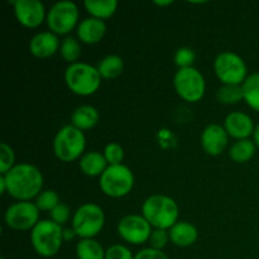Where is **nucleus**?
Returning a JSON list of instances; mask_svg holds the SVG:
<instances>
[{
	"label": "nucleus",
	"instance_id": "obj_34",
	"mask_svg": "<svg viewBox=\"0 0 259 259\" xmlns=\"http://www.w3.org/2000/svg\"><path fill=\"white\" fill-rule=\"evenodd\" d=\"M105 259H134V255L125 245L114 244L106 249Z\"/></svg>",
	"mask_w": 259,
	"mask_h": 259
},
{
	"label": "nucleus",
	"instance_id": "obj_8",
	"mask_svg": "<svg viewBox=\"0 0 259 259\" xmlns=\"http://www.w3.org/2000/svg\"><path fill=\"white\" fill-rule=\"evenodd\" d=\"M214 71L223 85H243L248 78V67L244 60L232 51H224L217 56Z\"/></svg>",
	"mask_w": 259,
	"mask_h": 259
},
{
	"label": "nucleus",
	"instance_id": "obj_9",
	"mask_svg": "<svg viewBox=\"0 0 259 259\" xmlns=\"http://www.w3.org/2000/svg\"><path fill=\"white\" fill-rule=\"evenodd\" d=\"M174 86L177 95L187 103H197L206 91V81L197 68H179L174 77Z\"/></svg>",
	"mask_w": 259,
	"mask_h": 259
},
{
	"label": "nucleus",
	"instance_id": "obj_4",
	"mask_svg": "<svg viewBox=\"0 0 259 259\" xmlns=\"http://www.w3.org/2000/svg\"><path fill=\"white\" fill-rule=\"evenodd\" d=\"M65 82L75 95L90 96L100 88L101 76L96 66L76 62L65 70Z\"/></svg>",
	"mask_w": 259,
	"mask_h": 259
},
{
	"label": "nucleus",
	"instance_id": "obj_28",
	"mask_svg": "<svg viewBox=\"0 0 259 259\" xmlns=\"http://www.w3.org/2000/svg\"><path fill=\"white\" fill-rule=\"evenodd\" d=\"M34 204L39 209V211L51 212L58 204H60V196L55 190H43L37 197Z\"/></svg>",
	"mask_w": 259,
	"mask_h": 259
},
{
	"label": "nucleus",
	"instance_id": "obj_1",
	"mask_svg": "<svg viewBox=\"0 0 259 259\" xmlns=\"http://www.w3.org/2000/svg\"><path fill=\"white\" fill-rule=\"evenodd\" d=\"M7 184V192L17 201H30L43 191V175L30 163L15 164L2 175Z\"/></svg>",
	"mask_w": 259,
	"mask_h": 259
},
{
	"label": "nucleus",
	"instance_id": "obj_38",
	"mask_svg": "<svg viewBox=\"0 0 259 259\" xmlns=\"http://www.w3.org/2000/svg\"><path fill=\"white\" fill-rule=\"evenodd\" d=\"M7 192V184L4 181V177L0 176V194H5Z\"/></svg>",
	"mask_w": 259,
	"mask_h": 259
},
{
	"label": "nucleus",
	"instance_id": "obj_25",
	"mask_svg": "<svg viewBox=\"0 0 259 259\" xmlns=\"http://www.w3.org/2000/svg\"><path fill=\"white\" fill-rule=\"evenodd\" d=\"M242 86L247 105L259 113V72L248 76Z\"/></svg>",
	"mask_w": 259,
	"mask_h": 259
},
{
	"label": "nucleus",
	"instance_id": "obj_23",
	"mask_svg": "<svg viewBox=\"0 0 259 259\" xmlns=\"http://www.w3.org/2000/svg\"><path fill=\"white\" fill-rule=\"evenodd\" d=\"M257 146L252 139L235 141L229 148V157L235 163H245L254 157Z\"/></svg>",
	"mask_w": 259,
	"mask_h": 259
},
{
	"label": "nucleus",
	"instance_id": "obj_36",
	"mask_svg": "<svg viewBox=\"0 0 259 259\" xmlns=\"http://www.w3.org/2000/svg\"><path fill=\"white\" fill-rule=\"evenodd\" d=\"M75 237H77L75 233V230L72 228H67V229H63V240H71Z\"/></svg>",
	"mask_w": 259,
	"mask_h": 259
},
{
	"label": "nucleus",
	"instance_id": "obj_29",
	"mask_svg": "<svg viewBox=\"0 0 259 259\" xmlns=\"http://www.w3.org/2000/svg\"><path fill=\"white\" fill-rule=\"evenodd\" d=\"M15 166L14 149L8 143L0 144V174L5 175Z\"/></svg>",
	"mask_w": 259,
	"mask_h": 259
},
{
	"label": "nucleus",
	"instance_id": "obj_40",
	"mask_svg": "<svg viewBox=\"0 0 259 259\" xmlns=\"http://www.w3.org/2000/svg\"><path fill=\"white\" fill-rule=\"evenodd\" d=\"M0 259H7V258H5V257H2Z\"/></svg>",
	"mask_w": 259,
	"mask_h": 259
},
{
	"label": "nucleus",
	"instance_id": "obj_10",
	"mask_svg": "<svg viewBox=\"0 0 259 259\" xmlns=\"http://www.w3.org/2000/svg\"><path fill=\"white\" fill-rule=\"evenodd\" d=\"M78 12L77 5L73 2H63L55 3L47 12L46 23L47 27L52 33L57 35H67L72 32L78 25Z\"/></svg>",
	"mask_w": 259,
	"mask_h": 259
},
{
	"label": "nucleus",
	"instance_id": "obj_2",
	"mask_svg": "<svg viewBox=\"0 0 259 259\" xmlns=\"http://www.w3.org/2000/svg\"><path fill=\"white\" fill-rule=\"evenodd\" d=\"M142 215L153 229L169 230L179 222L177 202L166 195H152L142 205Z\"/></svg>",
	"mask_w": 259,
	"mask_h": 259
},
{
	"label": "nucleus",
	"instance_id": "obj_35",
	"mask_svg": "<svg viewBox=\"0 0 259 259\" xmlns=\"http://www.w3.org/2000/svg\"><path fill=\"white\" fill-rule=\"evenodd\" d=\"M134 259H168L166 255V253H163V250H157L153 248H144V249L139 250Z\"/></svg>",
	"mask_w": 259,
	"mask_h": 259
},
{
	"label": "nucleus",
	"instance_id": "obj_30",
	"mask_svg": "<svg viewBox=\"0 0 259 259\" xmlns=\"http://www.w3.org/2000/svg\"><path fill=\"white\" fill-rule=\"evenodd\" d=\"M106 162L109 166H116V164H123L124 159V149L119 143H109L106 144L103 152Z\"/></svg>",
	"mask_w": 259,
	"mask_h": 259
},
{
	"label": "nucleus",
	"instance_id": "obj_31",
	"mask_svg": "<svg viewBox=\"0 0 259 259\" xmlns=\"http://www.w3.org/2000/svg\"><path fill=\"white\" fill-rule=\"evenodd\" d=\"M196 53L191 47H181L175 53V63L179 68L194 67Z\"/></svg>",
	"mask_w": 259,
	"mask_h": 259
},
{
	"label": "nucleus",
	"instance_id": "obj_6",
	"mask_svg": "<svg viewBox=\"0 0 259 259\" xmlns=\"http://www.w3.org/2000/svg\"><path fill=\"white\" fill-rule=\"evenodd\" d=\"M72 229L81 239H94L105 225V214L99 205L86 202L72 215Z\"/></svg>",
	"mask_w": 259,
	"mask_h": 259
},
{
	"label": "nucleus",
	"instance_id": "obj_17",
	"mask_svg": "<svg viewBox=\"0 0 259 259\" xmlns=\"http://www.w3.org/2000/svg\"><path fill=\"white\" fill-rule=\"evenodd\" d=\"M106 24L104 20L89 17L81 20L76 28V34L78 40L85 45H96L101 42L106 34Z\"/></svg>",
	"mask_w": 259,
	"mask_h": 259
},
{
	"label": "nucleus",
	"instance_id": "obj_21",
	"mask_svg": "<svg viewBox=\"0 0 259 259\" xmlns=\"http://www.w3.org/2000/svg\"><path fill=\"white\" fill-rule=\"evenodd\" d=\"M116 0H86L83 3L86 12L96 19L105 20L113 17L118 9Z\"/></svg>",
	"mask_w": 259,
	"mask_h": 259
},
{
	"label": "nucleus",
	"instance_id": "obj_7",
	"mask_svg": "<svg viewBox=\"0 0 259 259\" xmlns=\"http://www.w3.org/2000/svg\"><path fill=\"white\" fill-rule=\"evenodd\" d=\"M99 186L106 196L120 199L133 190L134 175L125 164L109 166L99 179Z\"/></svg>",
	"mask_w": 259,
	"mask_h": 259
},
{
	"label": "nucleus",
	"instance_id": "obj_12",
	"mask_svg": "<svg viewBox=\"0 0 259 259\" xmlns=\"http://www.w3.org/2000/svg\"><path fill=\"white\" fill-rule=\"evenodd\" d=\"M118 234L124 242L133 245L144 244L149 240L152 233V227L143 218V215L131 214L121 218L118 223Z\"/></svg>",
	"mask_w": 259,
	"mask_h": 259
},
{
	"label": "nucleus",
	"instance_id": "obj_3",
	"mask_svg": "<svg viewBox=\"0 0 259 259\" xmlns=\"http://www.w3.org/2000/svg\"><path fill=\"white\" fill-rule=\"evenodd\" d=\"M63 240V228L51 219L39 220L30 230V243L40 257L51 258L60 252Z\"/></svg>",
	"mask_w": 259,
	"mask_h": 259
},
{
	"label": "nucleus",
	"instance_id": "obj_24",
	"mask_svg": "<svg viewBox=\"0 0 259 259\" xmlns=\"http://www.w3.org/2000/svg\"><path fill=\"white\" fill-rule=\"evenodd\" d=\"M103 245L95 239H81L76 245L77 259H105Z\"/></svg>",
	"mask_w": 259,
	"mask_h": 259
},
{
	"label": "nucleus",
	"instance_id": "obj_13",
	"mask_svg": "<svg viewBox=\"0 0 259 259\" xmlns=\"http://www.w3.org/2000/svg\"><path fill=\"white\" fill-rule=\"evenodd\" d=\"M13 5L18 23L24 28H38L47 18L45 5L38 0H17Z\"/></svg>",
	"mask_w": 259,
	"mask_h": 259
},
{
	"label": "nucleus",
	"instance_id": "obj_37",
	"mask_svg": "<svg viewBox=\"0 0 259 259\" xmlns=\"http://www.w3.org/2000/svg\"><path fill=\"white\" fill-rule=\"evenodd\" d=\"M253 142L255 143L257 148H259V123L255 125L254 133H253Z\"/></svg>",
	"mask_w": 259,
	"mask_h": 259
},
{
	"label": "nucleus",
	"instance_id": "obj_22",
	"mask_svg": "<svg viewBox=\"0 0 259 259\" xmlns=\"http://www.w3.org/2000/svg\"><path fill=\"white\" fill-rule=\"evenodd\" d=\"M96 68H98L101 78L113 80V78L119 77L123 73L124 61L118 55H108L99 61Z\"/></svg>",
	"mask_w": 259,
	"mask_h": 259
},
{
	"label": "nucleus",
	"instance_id": "obj_14",
	"mask_svg": "<svg viewBox=\"0 0 259 259\" xmlns=\"http://www.w3.org/2000/svg\"><path fill=\"white\" fill-rule=\"evenodd\" d=\"M229 143V136L223 125L210 124L201 133V147L209 156H220Z\"/></svg>",
	"mask_w": 259,
	"mask_h": 259
},
{
	"label": "nucleus",
	"instance_id": "obj_18",
	"mask_svg": "<svg viewBox=\"0 0 259 259\" xmlns=\"http://www.w3.org/2000/svg\"><path fill=\"white\" fill-rule=\"evenodd\" d=\"M168 233L169 240L180 248L191 247L199 238V232H197L196 227L189 222H177L168 230Z\"/></svg>",
	"mask_w": 259,
	"mask_h": 259
},
{
	"label": "nucleus",
	"instance_id": "obj_11",
	"mask_svg": "<svg viewBox=\"0 0 259 259\" xmlns=\"http://www.w3.org/2000/svg\"><path fill=\"white\" fill-rule=\"evenodd\" d=\"M39 209L34 202L17 201L10 205L4 214L8 228L18 232L32 230L39 223Z\"/></svg>",
	"mask_w": 259,
	"mask_h": 259
},
{
	"label": "nucleus",
	"instance_id": "obj_32",
	"mask_svg": "<svg viewBox=\"0 0 259 259\" xmlns=\"http://www.w3.org/2000/svg\"><path fill=\"white\" fill-rule=\"evenodd\" d=\"M169 240V233L168 230L163 229H153L151 233V237H149L148 243L151 244V248L157 250H163V248H166V245L168 244Z\"/></svg>",
	"mask_w": 259,
	"mask_h": 259
},
{
	"label": "nucleus",
	"instance_id": "obj_20",
	"mask_svg": "<svg viewBox=\"0 0 259 259\" xmlns=\"http://www.w3.org/2000/svg\"><path fill=\"white\" fill-rule=\"evenodd\" d=\"M100 114L95 106L81 105L71 115V124L80 131H90L99 123Z\"/></svg>",
	"mask_w": 259,
	"mask_h": 259
},
{
	"label": "nucleus",
	"instance_id": "obj_15",
	"mask_svg": "<svg viewBox=\"0 0 259 259\" xmlns=\"http://www.w3.org/2000/svg\"><path fill=\"white\" fill-rule=\"evenodd\" d=\"M224 128L228 136L234 138L235 141H242L249 139V137L253 136L255 124L248 114L243 111H233L225 118Z\"/></svg>",
	"mask_w": 259,
	"mask_h": 259
},
{
	"label": "nucleus",
	"instance_id": "obj_39",
	"mask_svg": "<svg viewBox=\"0 0 259 259\" xmlns=\"http://www.w3.org/2000/svg\"><path fill=\"white\" fill-rule=\"evenodd\" d=\"M154 4L157 5V7H168V5H171V4H174V2H172V0H167V2H158V0H156V2H154Z\"/></svg>",
	"mask_w": 259,
	"mask_h": 259
},
{
	"label": "nucleus",
	"instance_id": "obj_5",
	"mask_svg": "<svg viewBox=\"0 0 259 259\" xmlns=\"http://www.w3.org/2000/svg\"><path fill=\"white\" fill-rule=\"evenodd\" d=\"M86 148V137L82 131L72 124L65 125L57 132L53 139V152L61 162H73L83 156Z\"/></svg>",
	"mask_w": 259,
	"mask_h": 259
},
{
	"label": "nucleus",
	"instance_id": "obj_33",
	"mask_svg": "<svg viewBox=\"0 0 259 259\" xmlns=\"http://www.w3.org/2000/svg\"><path fill=\"white\" fill-rule=\"evenodd\" d=\"M70 217H71L70 207H68L66 204H63V202H60V204H58L57 206L50 212V219L52 220V222H55L56 224L61 225V227L70 220Z\"/></svg>",
	"mask_w": 259,
	"mask_h": 259
},
{
	"label": "nucleus",
	"instance_id": "obj_27",
	"mask_svg": "<svg viewBox=\"0 0 259 259\" xmlns=\"http://www.w3.org/2000/svg\"><path fill=\"white\" fill-rule=\"evenodd\" d=\"M217 99L219 103L225 105H234L244 100L242 85H223L218 90Z\"/></svg>",
	"mask_w": 259,
	"mask_h": 259
},
{
	"label": "nucleus",
	"instance_id": "obj_19",
	"mask_svg": "<svg viewBox=\"0 0 259 259\" xmlns=\"http://www.w3.org/2000/svg\"><path fill=\"white\" fill-rule=\"evenodd\" d=\"M81 172L89 177H100L105 172L109 164L103 153L98 151H91L83 154L78 162Z\"/></svg>",
	"mask_w": 259,
	"mask_h": 259
},
{
	"label": "nucleus",
	"instance_id": "obj_16",
	"mask_svg": "<svg viewBox=\"0 0 259 259\" xmlns=\"http://www.w3.org/2000/svg\"><path fill=\"white\" fill-rule=\"evenodd\" d=\"M61 42L58 35L52 33L51 30L39 32L32 37L29 42V52L35 58H50L60 52Z\"/></svg>",
	"mask_w": 259,
	"mask_h": 259
},
{
	"label": "nucleus",
	"instance_id": "obj_26",
	"mask_svg": "<svg viewBox=\"0 0 259 259\" xmlns=\"http://www.w3.org/2000/svg\"><path fill=\"white\" fill-rule=\"evenodd\" d=\"M81 43L80 40L76 39V38L70 37H65V39L61 42V47H60V53L61 57L68 63V65H72V63L78 62L81 57Z\"/></svg>",
	"mask_w": 259,
	"mask_h": 259
}]
</instances>
